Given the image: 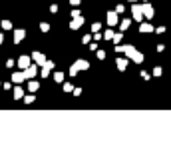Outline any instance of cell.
<instances>
[{"label":"cell","mask_w":171,"mask_h":164,"mask_svg":"<svg viewBox=\"0 0 171 164\" xmlns=\"http://www.w3.org/2000/svg\"><path fill=\"white\" fill-rule=\"evenodd\" d=\"M24 36H26V32H24V30H16V32H14V42H16V44L22 42Z\"/></svg>","instance_id":"ba28073f"},{"label":"cell","mask_w":171,"mask_h":164,"mask_svg":"<svg viewBox=\"0 0 171 164\" xmlns=\"http://www.w3.org/2000/svg\"><path fill=\"white\" fill-rule=\"evenodd\" d=\"M38 88H40L38 82H34V80H30V82H28V90H30V92H36Z\"/></svg>","instance_id":"4fadbf2b"},{"label":"cell","mask_w":171,"mask_h":164,"mask_svg":"<svg viewBox=\"0 0 171 164\" xmlns=\"http://www.w3.org/2000/svg\"><path fill=\"white\" fill-rule=\"evenodd\" d=\"M22 96H24V90H22L20 86H16V88H14V98H16V100H20Z\"/></svg>","instance_id":"5bb4252c"},{"label":"cell","mask_w":171,"mask_h":164,"mask_svg":"<svg viewBox=\"0 0 171 164\" xmlns=\"http://www.w3.org/2000/svg\"><path fill=\"white\" fill-rule=\"evenodd\" d=\"M54 80H56V82H62L64 80V74L62 72H56V74H54Z\"/></svg>","instance_id":"2e32d148"},{"label":"cell","mask_w":171,"mask_h":164,"mask_svg":"<svg viewBox=\"0 0 171 164\" xmlns=\"http://www.w3.org/2000/svg\"><path fill=\"white\" fill-rule=\"evenodd\" d=\"M70 4H80V0H70Z\"/></svg>","instance_id":"7402d4cb"},{"label":"cell","mask_w":171,"mask_h":164,"mask_svg":"<svg viewBox=\"0 0 171 164\" xmlns=\"http://www.w3.org/2000/svg\"><path fill=\"white\" fill-rule=\"evenodd\" d=\"M108 24L109 26L118 24V12H109V14H108Z\"/></svg>","instance_id":"8992f818"},{"label":"cell","mask_w":171,"mask_h":164,"mask_svg":"<svg viewBox=\"0 0 171 164\" xmlns=\"http://www.w3.org/2000/svg\"><path fill=\"white\" fill-rule=\"evenodd\" d=\"M121 38H124V36H121V34H115V36H114V42L118 44V42H119V40H121Z\"/></svg>","instance_id":"44dd1931"},{"label":"cell","mask_w":171,"mask_h":164,"mask_svg":"<svg viewBox=\"0 0 171 164\" xmlns=\"http://www.w3.org/2000/svg\"><path fill=\"white\" fill-rule=\"evenodd\" d=\"M18 66L22 68V70H24V68H28L30 66V58L28 56H20L18 58Z\"/></svg>","instance_id":"5b68a950"},{"label":"cell","mask_w":171,"mask_h":164,"mask_svg":"<svg viewBox=\"0 0 171 164\" xmlns=\"http://www.w3.org/2000/svg\"><path fill=\"white\" fill-rule=\"evenodd\" d=\"M24 78H26V76H24V72H14V74H12V82H16V84L22 82Z\"/></svg>","instance_id":"30bf717a"},{"label":"cell","mask_w":171,"mask_h":164,"mask_svg":"<svg viewBox=\"0 0 171 164\" xmlns=\"http://www.w3.org/2000/svg\"><path fill=\"white\" fill-rule=\"evenodd\" d=\"M40 28H42V32H48V30H50V24L44 22V24H40Z\"/></svg>","instance_id":"ac0fdd59"},{"label":"cell","mask_w":171,"mask_h":164,"mask_svg":"<svg viewBox=\"0 0 171 164\" xmlns=\"http://www.w3.org/2000/svg\"><path fill=\"white\" fill-rule=\"evenodd\" d=\"M141 12L147 16V18H153V8H151L149 4H143V6H141Z\"/></svg>","instance_id":"52a82bcc"},{"label":"cell","mask_w":171,"mask_h":164,"mask_svg":"<svg viewBox=\"0 0 171 164\" xmlns=\"http://www.w3.org/2000/svg\"><path fill=\"white\" fill-rule=\"evenodd\" d=\"M36 72H38V68H36V66H28V68H24V76L28 78V80L36 76Z\"/></svg>","instance_id":"3957f363"},{"label":"cell","mask_w":171,"mask_h":164,"mask_svg":"<svg viewBox=\"0 0 171 164\" xmlns=\"http://www.w3.org/2000/svg\"><path fill=\"white\" fill-rule=\"evenodd\" d=\"M131 2H133V0H131Z\"/></svg>","instance_id":"cb8c5ba5"},{"label":"cell","mask_w":171,"mask_h":164,"mask_svg":"<svg viewBox=\"0 0 171 164\" xmlns=\"http://www.w3.org/2000/svg\"><path fill=\"white\" fill-rule=\"evenodd\" d=\"M2 28L10 30V28H12V22H10V20H2Z\"/></svg>","instance_id":"9a60e30c"},{"label":"cell","mask_w":171,"mask_h":164,"mask_svg":"<svg viewBox=\"0 0 171 164\" xmlns=\"http://www.w3.org/2000/svg\"><path fill=\"white\" fill-rule=\"evenodd\" d=\"M149 30H153L151 24H141V32H149Z\"/></svg>","instance_id":"e0dca14e"},{"label":"cell","mask_w":171,"mask_h":164,"mask_svg":"<svg viewBox=\"0 0 171 164\" xmlns=\"http://www.w3.org/2000/svg\"><path fill=\"white\" fill-rule=\"evenodd\" d=\"M115 50H118V52H125L131 60H135V62H143L141 52H137V50L133 48V46H129V44H125V46H115Z\"/></svg>","instance_id":"6da1fadb"},{"label":"cell","mask_w":171,"mask_h":164,"mask_svg":"<svg viewBox=\"0 0 171 164\" xmlns=\"http://www.w3.org/2000/svg\"><path fill=\"white\" fill-rule=\"evenodd\" d=\"M86 68H90V64L86 62V60H78V62H74V64H72L70 74L74 76V74H78V70H86Z\"/></svg>","instance_id":"7a4b0ae2"},{"label":"cell","mask_w":171,"mask_h":164,"mask_svg":"<svg viewBox=\"0 0 171 164\" xmlns=\"http://www.w3.org/2000/svg\"><path fill=\"white\" fill-rule=\"evenodd\" d=\"M34 60H36V64H40V66H42V64L46 62V58H44V54H40V52H34Z\"/></svg>","instance_id":"9c48e42d"},{"label":"cell","mask_w":171,"mask_h":164,"mask_svg":"<svg viewBox=\"0 0 171 164\" xmlns=\"http://www.w3.org/2000/svg\"><path fill=\"white\" fill-rule=\"evenodd\" d=\"M24 102H26V104H32V102H34V96H26V98H24Z\"/></svg>","instance_id":"ffe728a7"},{"label":"cell","mask_w":171,"mask_h":164,"mask_svg":"<svg viewBox=\"0 0 171 164\" xmlns=\"http://www.w3.org/2000/svg\"><path fill=\"white\" fill-rule=\"evenodd\" d=\"M2 42H4V36H2V34H0V44H2Z\"/></svg>","instance_id":"603a6c76"},{"label":"cell","mask_w":171,"mask_h":164,"mask_svg":"<svg viewBox=\"0 0 171 164\" xmlns=\"http://www.w3.org/2000/svg\"><path fill=\"white\" fill-rule=\"evenodd\" d=\"M141 14H143V12H141V6H137V4H135V6H133V16L137 18V22L141 20Z\"/></svg>","instance_id":"8fae6325"},{"label":"cell","mask_w":171,"mask_h":164,"mask_svg":"<svg viewBox=\"0 0 171 164\" xmlns=\"http://www.w3.org/2000/svg\"><path fill=\"white\" fill-rule=\"evenodd\" d=\"M82 24H84V18H80V16H74V20L70 22V28H72V30H78Z\"/></svg>","instance_id":"277c9868"},{"label":"cell","mask_w":171,"mask_h":164,"mask_svg":"<svg viewBox=\"0 0 171 164\" xmlns=\"http://www.w3.org/2000/svg\"><path fill=\"white\" fill-rule=\"evenodd\" d=\"M115 64H118L119 70H125V66H127V60H124V58H118V60H115Z\"/></svg>","instance_id":"7c38bea8"},{"label":"cell","mask_w":171,"mask_h":164,"mask_svg":"<svg viewBox=\"0 0 171 164\" xmlns=\"http://www.w3.org/2000/svg\"><path fill=\"white\" fill-rule=\"evenodd\" d=\"M64 90H66V92H72L74 88H72V84H68V82H66V84H64Z\"/></svg>","instance_id":"d6986e66"}]
</instances>
